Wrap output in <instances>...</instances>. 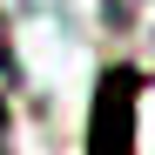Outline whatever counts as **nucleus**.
<instances>
[{"mask_svg": "<svg viewBox=\"0 0 155 155\" xmlns=\"http://www.w3.org/2000/svg\"><path fill=\"white\" fill-rule=\"evenodd\" d=\"M135 101H142V74L135 68H108L94 81L88 155H135Z\"/></svg>", "mask_w": 155, "mask_h": 155, "instance_id": "obj_1", "label": "nucleus"}, {"mask_svg": "<svg viewBox=\"0 0 155 155\" xmlns=\"http://www.w3.org/2000/svg\"><path fill=\"white\" fill-rule=\"evenodd\" d=\"M135 14H142V0H101V27H108V34H128Z\"/></svg>", "mask_w": 155, "mask_h": 155, "instance_id": "obj_2", "label": "nucleus"}, {"mask_svg": "<svg viewBox=\"0 0 155 155\" xmlns=\"http://www.w3.org/2000/svg\"><path fill=\"white\" fill-rule=\"evenodd\" d=\"M0 148H7V101H0Z\"/></svg>", "mask_w": 155, "mask_h": 155, "instance_id": "obj_3", "label": "nucleus"}]
</instances>
